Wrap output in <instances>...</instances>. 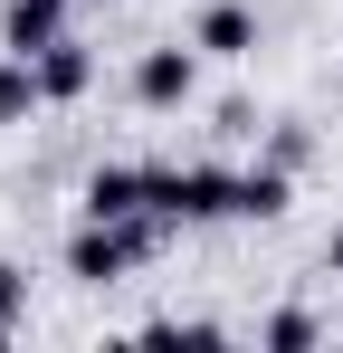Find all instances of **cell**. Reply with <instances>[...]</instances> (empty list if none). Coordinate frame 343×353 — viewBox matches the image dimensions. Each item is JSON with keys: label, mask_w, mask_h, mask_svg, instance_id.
Listing matches in <instances>:
<instances>
[{"label": "cell", "mask_w": 343, "mask_h": 353, "mask_svg": "<svg viewBox=\"0 0 343 353\" xmlns=\"http://www.w3.org/2000/svg\"><path fill=\"white\" fill-rule=\"evenodd\" d=\"M143 181H153V210H163L172 230L238 220V172H220V163H181V172H143Z\"/></svg>", "instance_id": "cell-1"}, {"label": "cell", "mask_w": 343, "mask_h": 353, "mask_svg": "<svg viewBox=\"0 0 343 353\" xmlns=\"http://www.w3.org/2000/svg\"><path fill=\"white\" fill-rule=\"evenodd\" d=\"M200 96V48H143L134 58V105H153V115H172V105H191Z\"/></svg>", "instance_id": "cell-2"}, {"label": "cell", "mask_w": 343, "mask_h": 353, "mask_svg": "<svg viewBox=\"0 0 343 353\" xmlns=\"http://www.w3.org/2000/svg\"><path fill=\"white\" fill-rule=\"evenodd\" d=\"M76 201H86V220H143L153 210V181H143V163H96Z\"/></svg>", "instance_id": "cell-3"}, {"label": "cell", "mask_w": 343, "mask_h": 353, "mask_svg": "<svg viewBox=\"0 0 343 353\" xmlns=\"http://www.w3.org/2000/svg\"><path fill=\"white\" fill-rule=\"evenodd\" d=\"M67 39V0H0V48L10 58H39Z\"/></svg>", "instance_id": "cell-4"}, {"label": "cell", "mask_w": 343, "mask_h": 353, "mask_svg": "<svg viewBox=\"0 0 343 353\" xmlns=\"http://www.w3.org/2000/svg\"><path fill=\"white\" fill-rule=\"evenodd\" d=\"M191 48H200V58H248V48H258V10H238V0H210V10L191 19Z\"/></svg>", "instance_id": "cell-5"}, {"label": "cell", "mask_w": 343, "mask_h": 353, "mask_svg": "<svg viewBox=\"0 0 343 353\" xmlns=\"http://www.w3.org/2000/svg\"><path fill=\"white\" fill-rule=\"evenodd\" d=\"M39 86H48V105H76V96L96 86V58H86L76 39H57V48H39Z\"/></svg>", "instance_id": "cell-6"}, {"label": "cell", "mask_w": 343, "mask_h": 353, "mask_svg": "<svg viewBox=\"0 0 343 353\" xmlns=\"http://www.w3.org/2000/svg\"><path fill=\"white\" fill-rule=\"evenodd\" d=\"M286 201H295V172H286V163L238 172V220H286Z\"/></svg>", "instance_id": "cell-7"}, {"label": "cell", "mask_w": 343, "mask_h": 353, "mask_svg": "<svg viewBox=\"0 0 343 353\" xmlns=\"http://www.w3.org/2000/svg\"><path fill=\"white\" fill-rule=\"evenodd\" d=\"M48 105V86H39V58H10L0 48V124H29Z\"/></svg>", "instance_id": "cell-8"}, {"label": "cell", "mask_w": 343, "mask_h": 353, "mask_svg": "<svg viewBox=\"0 0 343 353\" xmlns=\"http://www.w3.org/2000/svg\"><path fill=\"white\" fill-rule=\"evenodd\" d=\"M315 334H324V325H315L305 305H286V315H267V344H277V353H305Z\"/></svg>", "instance_id": "cell-9"}, {"label": "cell", "mask_w": 343, "mask_h": 353, "mask_svg": "<svg viewBox=\"0 0 343 353\" xmlns=\"http://www.w3.org/2000/svg\"><path fill=\"white\" fill-rule=\"evenodd\" d=\"M19 315H29V277L0 258V325H19Z\"/></svg>", "instance_id": "cell-10"}, {"label": "cell", "mask_w": 343, "mask_h": 353, "mask_svg": "<svg viewBox=\"0 0 343 353\" xmlns=\"http://www.w3.org/2000/svg\"><path fill=\"white\" fill-rule=\"evenodd\" d=\"M305 153H315V134H305V124H286L277 143H267V163H286V172H295V163H305Z\"/></svg>", "instance_id": "cell-11"}, {"label": "cell", "mask_w": 343, "mask_h": 353, "mask_svg": "<svg viewBox=\"0 0 343 353\" xmlns=\"http://www.w3.org/2000/svg\"><path fill=\"white\" fill-rule=\"evenodd\" d=\"M324 268H334V277H343V230H334V239H324Z\"/></svg>", "instance_id": "cell-12"}]
</instances>
